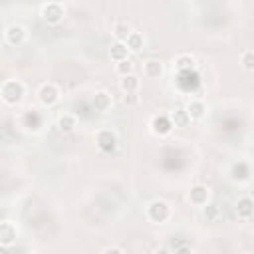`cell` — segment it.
<instances>
[{"label": "cell", "instance_id": "obj_1", "mask_svg": "<svg viewBox=\"0 0 254 254\" xmlns=\"http://www.w3.org/2000/svg\"><path fill=\"white\" fill-rule=\"evenodd\" d=\"M26 95V85L20 79H6L0 87V97L6 105H18Z\"/></svg>", "mask_w": 254, "mask_h": 254}, {"label": "cell", "instance_id": "obj_2", "mask_svg": "<svg viewBox=\"0 0 254 254\" xmlns=\"http://www.w3.org/2000/svg\"><path fill=\"white\" fill-rule=\"evenodd\" d=\"M173 216V208L167 200H153L147 206V218L153 224H165Z\"/></svg>", "mask_w": 254, "mask_h": 254}, {"label": "cell", "instance_id": "obj_3", "mask_svg": "<svg viewBox=\"0 0 254 254\" xmlns=\"http://www.w3.org/2000/svg\"><path fill=\"white\" fill-rule=\"evenodd\" d=\"M42 20L46 22V24H50V26H58L64 18H65V8H64V4H60V2H48V4H44L42 6Z\"/></svg>", "mask_w": 254, "mask_h": 254}, {"label": "cell", "instance_id": "obj_4", "mask_svg": "<svg viewBox=\"0 0 254 254\" xmlns=\"http://www.w3.org/2000/svg\"><path fill=\"white\" fill-rule=\"evenodd\" d=\"M38 99H40V103L46 105V107L56 105V103L60 101V87H58L56 83H52V81L42 83L40 89H38Z\"/></svg>", "mask_w": 254, "mask_h": 254}, {"label": "cell", "instance_id": "obj_5", "mask_svg": "<svg viewBox=\"0 0 254 254\" xmlns=\"http://www.w3.org/2000/svg\"><path fill=\"white\" fill-rule=\"evenodd\" d=\"M4 40H6L8 46L18 48V46L26 44V40H28V30H26L24 26H20V24H10V26L6 28V32H4Z\"/></svg>", "mask_w": 254, "mask_h": 254}, {"label": "cell", "instance_id": "obj_6", "mask_svg": "<svg viewBox=\"0 0 254 254\" xmlns=\"http://www.w3.org/2000/svg\"><path fill=\"white\" fill-rule=\"evenodd\" d=\"M95 145L103 153H113L117 149V135L111 129H99L95 133Z\"/></svg>", "mask_w": 254, "mask_h": 254}, {"label": "cell", "instance_id": "obj_7", "mask_svg": "<svg viewBox=\"0 0 254 254\" xmlns=\"http://www.w3.org/2000/svg\"><path fill=\"white\" fill-rule=\"evenodd\" d=\"M187 198H189V202L192 206L202 208V206H206L210 202V189L206 185H194V187H190Z\"/></svg>", "mask_w": 254, "mask_h": 254}, {"label": "cell", "instance_id": "obj_8", "mask_svg": "<svg viewBox=\"0 0 254 254\" xmlns=\"http://www.w3.org/2000/svg\"><path fill=\"white\" fill-rule=\"evenodd\" d=\"M18 238V228L12 220H2L0 222V246L4 250H10V246Z\"/></svg>", "mask_w": 254, "mask_h": 254}, {"label": "cell", "instance_id": "obj_9", "mask_svg": "<svg viewBox=\"0 0 254 254\" xmlns=\"http://www.w3.org/2000/svg\"><path fill=\"white\" fill-rule=\"evenodd\" d=\"M173 121H171V115H165V113H159L151 119V133L157 135V137H165L173 131Z\"/></svg>", "mask_w": 254, "mask_h": 254}, {"label": "cell", "instance_id": "obj_10", "mask_svg": "<svg viewBox=\"0 0 254 254\" xmlns=\"http://www.w3.org/2000/svg\"><path fill=\"white\" fill-rule=\"evenodd\" d=\"M234 210H236V216L240 218V220H248V218H252L254 216V198L252 196H240L238 200H236V204H234Z\"/></svg>", "mask_w": 254, "mask_h": 254}, {"label": "cell", "instance_id": "obj_11", "mask_svg": "<svg viewBox=\"0 0 254 254\" xmlns=\"http://www.w3.org/2000/svg\"><path fill=\"white\" fill-rule=\"evenodd\" d=\"M91 105H93V109H95V111L105 113V111H109V109H111V105H113V97H111V93H109V91L99 89V91H95V93H93V97H91Z\"/></svg>", "mask_w": 254, "mask_h": 254}, {"label": "cell", "instance_id": "obj_12", "mask_svg": "<svg viewBox=\"0 0 254 254\" xmlns=\"http://www.w3.org/2000/svg\"><path fill=\"white\" fill-rule=\"evenodd\" d=\"M56 127L60 133H71L77 127V117L73 113H60L56 119Z\"/></svg>", "mask_w": 254, "mask_h": 254}, {"label": "cell", "instance_id": "obj_13", "mask_svg": "<svg viewBox=\"0 0 254 254\" xmlns=\"http://www.w3.org/2000/svg\"><path fill=\"white\" fill-rule=\"evenodd\" d=\"M143 75H145L147 79H157V77H161V75H163V64H161L159 60H155V58L143 62Z\"/></svg>", "mask_w": 254, "mask_h": 254}, {"label": "cell", "instance_id": "obj_14", "mask_svg": "<svg viewBox=\"0 0 254 254\" xmlns=\"http://www.w3.org/2000/svg\"><path fill=\"white\" fill-rule=\"evenodd\" d=\"M119 87H121L123 93L139 91V87H141V79H139V75H135V71H133V73H127V75H121V79H119Z\"/></svg>", "mask_w": 254, "mask_h": 254}, {"label": "cell", "instance_id": "obj_15", "mask_svg": "<svg viewBox=\"0 0 254 254\" xmlns=\"http://www.w3.org/2000/svg\"><path fill=\"white\" fill-rule=\"evenodd\" d=\"M187 111H189L192 121H198V119H202L206 115V103L202 99H190L187 103Z\"/></svg>", "mask_w": 254, "mask_h": 254}, {"label": "cell", "instance_id": "obj_16", "mask_svg": "<svg viewBox=\"0 0 254 254\" xmlns=\"http://www.w3.org/2000/svg\"><path fill=\"white\" fill-rule=\"evenodd\" d=\"M171 121H173V125L175 127H179V129H187L189 125H190V115H189V111H187V107L183 109V107H179V109H175V111H171Z\"/></svg>", "mask_w": 254, "mask_h": 254}, {"label": "cell", "instance_id": "obj_17", "mask_svg": "<svg viewBox=\"0 0 254 254\" xmlns=\"http://www.w3.org/2000/svg\"><path fill=\"white\" fill-rule=\"evenodd\" d=\"M109 58L113 60V62H121V60H127L129 58V48H127V44L125 42H113L111 46H109Z\"/></svg>", "mask_w": 254, "mask_h": 254}, {"label": "cell", "instance_id": "obj_18", "mask_svg": "<svg viewBox=\"0 0 254 254\" xmlns=\"http://www.w3.org/2000/svg\"><path fill=\"white\" fill-rule=\"evenodd\" d=\"M230 179L232 181H248L250 179V167L246 163H234L230 169Z\"/></svg>", "mask_w": 254, "mask_h": 254}, {"label": "cell", "instance_id": "obj_19", "mask_svg": "<svg viewBox=\"0 0 254 254\" xmlns=\"http://www.w3.org/2000/svg\"><path fill=\"white\" fill-rule=\"evenodd\" d=\"M131 32L133 30H131V26L127 22H115L113 28H111V34H113V38L117 42H127V38H129Z\"/></svg>", "mask_w": 254, "mask_h": 254}, {"label": "cell", "instance_id": "obj_20", "mask_svg": "<svg viewBox=\"0 0 254 254\" xmlns=\"http://www.w3.org/2000/svg\"><path fill=\"white\" fill-rule=\"evenodd\" d=\"M125 44H127V48H129V52H133V54H137V52H141V50L145 48V36H143L141 32H131Z\"/></svg>", "mask_w": 254, "mask_h": 254}, {"label": "cell", "instance_id": "obj_21", "mask_svg": "<svg viewBox=\"0 0 254 254\" xmlns=\"http://www.w3.org/2000/svg\"><path fill=\"white\" fill-rule=\"evenodd\" d=\"M175 67H177L179 71H187V69L194 67V58H192L190 54H181V56H177V60H175Z\"/></svg>", "mask_w": 254, "mask_h": 254}, {"label": "cell", "instance_id": "obj_22", "mask_svg": "<svg viewBox=\"0 0 254 254\" xmlns=\"http://www.w3.org/2000/svg\"><path fill=\"white\" fill-rule=\"evenodd\" d=\"M135 71V64L127 58V60H121V62H115V73L121 77V75H127V73H133Z\"/></svg>", "mask_w": 254, "mask_h": 254}, {"label": "cell", "instance_id": "obj_23", "mask_svg": "<svg viewBox=\"0 0 254 254\" xmlns=\"http://www.w3.org/2000/svg\"><path fill=\"white\" fill-rule=\"evenodd\" d=\"M240 65L246 71H254V50H246L240 56Z\"/></svg>", "mask_w": 254, "mask_h": 254}, {"label": "cell", "instance_id": "obj_24", "mask_svg": "<svg viewBox=\"0 0 254 254\" xmlns=\"http://www.w3.org/2000/svg\"><path fill=\"white\" fill-rule=\"evenodd\" d=\"M123 105H127V107H135L139 101H141V97H139V91H131V93H123Z\"/></svg>", "mask_w": 254, "mask_h": 254}, {"label": "cell", "instance_id": "obj_25", "mask_svg": "<svg viewBox=\"0 0 254 254\" xmlns=\"http://www.w3.org/2000/svg\"><path fill=\"white\" fill-rule=\"evenodd\" d=\"M202 212H204V216H206L208 220H212V218L218 214V208H216L214 204H210V202H208L206 206H202Z\"/></svg>", "mask_w": 254, "mask_h": 254}, {"label": "cell", "instance_id": "obj_26", "mask_svg": "<svg viewBox=\"0 0 254 254\" xmlns=\"http://www.w3.org/2000/svg\"><path fill=\"white\" fill-rule=\"evenodd\" d=\"M101 252L103 254H123L125 250L121 246H105V248H101Z\"/></svg>", "mask_w": 254, "mask_h": 254}]
</instances>
